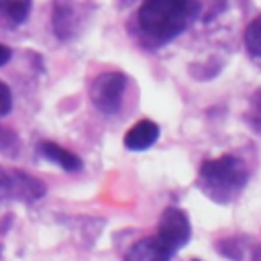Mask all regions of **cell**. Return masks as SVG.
Listing matches in <instances>:
<instances>
[{"mask_svg":"<svg viewBox=\"0 0 261 261\" xmlns=\"http://www.w3.org/2000/svg\"><path fill=\"white\" fill-rule=\"evenodd\" d=\"M249 169L243 159L234 155H220L202 163L198 173V188L218 204L232 202L247 186Z\"/></svg>","mask_w":261,"mask_h":261,"instance_id":"cell-2","label":"cell"},{"mask_svg":"<svg viewBox=\"0 0 261 261\" xmlns=\"http://www.w3.org/2000/svg\"><path fill=\"white\" fill-rule=\"evenodd\" d=\"M31 12V0H0V24L18 27Z\"/></svg>","mask_w":261,"mask_h":261,"instance_id":"cell-9","label":"cell"},{"mask_svg":"<svg viewBox=\"0 0 261 261\" xmlns=\"http://www.w3.org/2000/svg\"><path fill=\"white\" fill-rule=\"evenodd\" d=\"M16 145H18L16 137H14L8 128H2V126H0V153H4V155H14V153H16Z\"/></svg>","mask_w":261,"mask_h":261,"instance_id":"cell-13","label":"cell"},{"mask_svg":"<svg viewBox=\"0 0 261 261\" xmlns=\"http://www.w3.org/2000/svg\"><path fill=\"white\" fill-rule=\"evenodd\" d=\"M10 55H12V53H10V49H8L6 45H2V43H0V65H4V63L10 59Z\"/></svg>","mask_w":261,"mask_h":261,"instance_id":"cell-16","label":"cell"},{"mask_svg":"<svg viewBox=\"0 0 261 261\" xmlns=\"http://www.w3.org/2000/svg\"><path fill=\"white\" fill-rule=\"evenodd\" d=\"M247 118H249L251 126H253L257 133H261V88L255 90V94L251 96V104H249Z\"/></svg>","mask_w":261,"mask_h":261,"instance_id":"cell-12","label":"cell"},{"mask_svg":"<svg viewBox=\"0 0 261 261\" xmlns=\"http://www.w3.org/2000/svg\"><path fill=\"white\" fill-rule=\"evenodd\" d=\"M159 139V126L153 120H139L135 122L124 135V147L130 151H145Z\"/></svg>","mask_w":261,"mask_h":261,"instance_id":"cell-7","label":"cell"},{"mask_svg":"<svg viewBox=\"0 0 261 261\" xmlns=\"http://www.w3.org/2000/svg\"><path fill=\"white\" fill-rule=\"evenodd\" d=\"M198 12V0H143L137 12V27L147 45L159 47L184 33Z\"/></svg>","mask_w":261,"mask_h":261,"instance_id":"cell-1","label":"cell"},{"mask_svg":"<svg viewBox=\"0 0 261 261\" xmlns=\"http://www.w3.org/2000/svg\"><path fill=\"white\" fill-rule=\"evenodd\" d=\"M53 29L55 35L59 39H67L73 35L75 29V16H73V8L65 2H55V10H53Z\"/></svg>","mask_w":261,"mask_h":261,"instance_id":"cell-10","label":"cell"},{"mask_svg":"<svg viewBox=\"0 0 261 261\" xmlns=\"http://www.w3.org/2000/svg\"><path fill=\"white\" fill-rule=\"evenodd\" d=\"M157 237L175 253L188 245L190 237H192V226L190 220L186 216L184 210L179 208H165L159 216V224H157Z\"/></svg>","mask_w":261,"mask_h":261,"instance_id":"cell-5","label":"cell"},{"mask_svg":"<svg viewBox=\"0 0 261 261\" xmlns=\"http://www.w3.org/2000/svg\"><path fill=\"white\" fill-rule=\"evenodd\" d=\"M12 108V94L4 82H0V116L8 114Z\"/></svg>","mask_w":261,"mask_h":261,"instance_id":"cell-14","label":"cell"},{"mask_svg":"<svg viewBox=\"0 0 261 261\" xmlns=\"http://www.w3.org/2000/svg\"><path fill=\"white\" fill-rule=\"evenodd\" d=\"M175 255L157 234L137 241L124 255V261H169Z\"/></svg>","mask_w":261,"mask_h":261,"instance_id":"cell-6","label":"cell"},{"mask_svg":"<svg viewBox=\"0 0 261 261\" xmlns=\"http://www.w3.org/2000/svg\"><path fill=\"white\" fill-rule=\"evenodd\" d=\"M253 261H261V245L253 251Z\"/></svg>","mask_w":261,"mask_h":261,"instance_id":"cell-17","label":"cell"},{"mask_svg":"<svg viewBox=\"0 0 261 261\" xmlns=\"http://www.w3.org/2000/svg\"><path fill=\"white\" fill-rule=\"evenodd\" d=\"M128 77L120 71H104L100 73L92 86H90V100L92 104L104 112V114H114L118 112L122 104V96L126 90Z\"/></svg>","mask_w":261,"mask_h":261,"instance_id":"cell-3","label":"cell"},{"mask_svg":"<svg viewBox=\"0 0 261 261\" xmlns=\"http://www.w3.org/2000/svg\"><path fill=\"white\" fill-rule=\"evenodd\" d=\"M218 249H220L222 255H226V257H230V259H234V261H241V245H234L232 239H230V241H222V243L218 245Z\"/></svg>","mask_w":261,"mask_h":261,"instance_id":"cell-15","label":"cell"},{"mask_svg":"<svg viewBox=\"0 0 261 261\" xmlns=\"http://www.w3.org/2000/svg\"><path fill=\"white\" fill-rule=\"evenodd\" d=\"M243 41H245L247 51H249L253 57H261V14L255 16V18L247 24V29H245V33H243Z\"/></svg>","mask_w":261,"mask_h":261,"instance_id":"cell-11","label":"cell"},{"mask_svg":"<svg viewBox=\"0 0 261 261\" xmlns=\"http://www.w3.org/2000/svg\"><path fill=\"white\" fill-rule=\"evenodd\" d=\"M45 186L37 177L20 171V169H6L0 167V200L14 198V200H37L43 198Z\"/></svg>","mask_w":261,"mask_h":261,"instance_id":"cell-4","label":"cell"},{"mask_svg":"<svg viewBox=\"0 0 261 261\" xmlns=\"http://www.w3.org/2000/svg\"><path fill=\"white\" fill-rule=\"evenodd\" d=\"M39 151H41V155H43L45 159L57 163L59 167H63V169H67V171H77V169H82V159H80L75 153L67 151L65 147H61V145H57V143L45 141V143L39 145Z\"/></svg>","mask_w":261,"mask_h":261,"instance_id":"cell-8","label":"cell"},{"mask_svg":"<svg viewBox=\"0 0 261 261\" xmlns=\"http://www.w3.org/2000/svg\"><path fill=\"white\" fill-rule=\"evenodd\" d=\"M124 2H130V0H124Z\"/></svg>","mask_w":261,"mask_h":261,"instance_id":"cell-19","label":"cell"},{"mask_svg":"<svg viewBox=\"0 0 261 261\" xmlns=\"http://www.w3.org/2000/svg\"><path fill=\"white\" fill-rule=\"evenodd\" d=\"M194 261H200V259H194Z\"/></svg>","mask_w":261,"mask_h":261,"instance_id":"cell-18","label":"cell"}]
</instances>
